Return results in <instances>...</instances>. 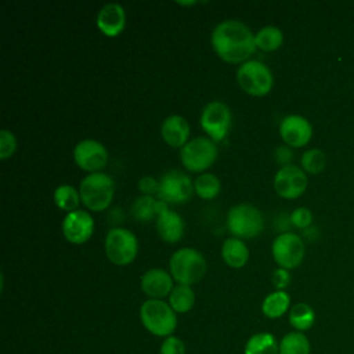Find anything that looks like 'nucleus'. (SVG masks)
<instances>
[{
    "instance_id": "obj_9",
    "label": "nucleus",
    "mask_w": 354,
    "mask_h": 354,
    "mask_svg": "<svg viewBox=\"0 0 354 354\" xmlns=\"http://www.w3.org/2000/svg\"><path fill=\"white\" fill-rule=\"evenodd\" d=\"M194 192L192 180L180 169L167 170L159 180L158 198L166 203L180 205L188 202Z\"/></svg>"
},
{
    "instance_id": "obj_32",
    "label": "nucleus",
    "mask_w": 354,
    "mask_h": 354,
    "mask_svg": "<svg viewBox=\"0 0 354 354\" xmlns=\"http://www.w3.org/2000/svg\"><path fill=\"white\" fill-rule=\"evenodd\" d=\"M290 224L295 225L296 228H300V230H307L311 223H313V213L310 209L301 206V207H296L290 216Z\"/></svg>"
},
{
    "instance_id": "obj_18",
    "label": "nucleus",
    "mask_w": 354,
    "mask_h": 354,
    "mask_svg": "<svg viewBox=\"0 0 354 354\" xmlns=\"http://www.w3.org/2000/svg\"><path fill=\"white\" fill-rule=\"evenodd\" d=\"M160 134L165 142L170 147L183 148L189 141V124L185 118L180 115H170L163 120Z\"/></svg>"
},
{
    "instance_id": "obj_10",
    "label": "nucleus",
    "mask_w": 354,
    "mask_h": 354,
    "mask_svg": "<svg viewBox=\"0 0 354 354\" xmlns=\"http://www.w3.org/2000/svg\"><path fill=\"white\" fill-rule=\"evenodd\" d=\"M231 111L221 101H212L205 105L201 113V127L214 142L223 141L231 129Z\"/></svg>"
},
{
    "instance_id": "obj_22",
    "label": "nucleus",
    "mask_w": 354,
    "mask_h": 354,
    "mask_svg": "<svg viewBox=\"0 0 354 354\" xmlns=\"http://www.w3.org/2000/svg\"><path fill=\"white\" fill-rule=\"evenodd\" d=\"M315 322V313L307 303H296L289 310V324L297 330H308Z\"/></svg>"
},
{
    "instance_id": "obj_14",
    "label": "nucleus",
    "mask_w": 354,
    "mask_h": 354,
    "mask_svg": "<svg viewBox=\"0 0 354 354\" xmlns=\"http://www.w3.org/2000/svg\"><path fill=\"white\" fill-rule=\"evenodd\" d=\"M94 232L93 216L86 210H73L66 213L62 220V234L68 242L82 245L87 242Z\"/></svg>"
},
{
    "instance_id": "obj_24",
    "label": "nucleus",
    "mask_w": 354,
    "mask_h": 354,
    "mask_svg": "<svg viewBox=\"0 0 354 354\" xmlns=\"http://www.w3.org/2000/svg\"><path fill=\"white\" fill-rule=\"evenodd\" d=\"M256 47L263 51H274L283 43V33L279 28L268 25L259 29L254 35Z\"/></svg>"
},
{
    "instance_id": "obj_34",
    "label": "nucleus",
    "mask_w": 354,
    "mask_h": 354,
    "mask_svg": "<svg viewBox=\"0 0 354 354\" xmlns=\"http://www.w3.org/2000/svg\"><path fill=\"white\" fill-rule=\"evenodd\" d=\"M138 189L142 195H147V196H152L153 194L158 195L159 181L155 180L152 176H144L138 180Z\"/></svg>"
},
{
    "instance_id": "obj_11",
    "label": "nucleus",
    "mask_w": 354,
    "mask_h": 354,
    "mask_svg": "<svg viewBox=\"0 0 354 354\" xmlns=\"http://www.w3.org/2000/svg\"><path fill=\"white\" fill-rule=\"evenodd\" d=\"M304 243L297 234L282 232L275 236L271 253L275 263L286 270L299 267L304 259Z\"/></svg>"
},
{
    "instance_id": "obj_26",
    "label": "nucleus",
    "mask_w": 354,
    "mask_h": 354,
    "mask_svg": "<svg viewBox=\"0 0 354 354\" xmlns=\"http://www.w3.org/2000/svg\"><path fill=\"white\" fill-rule=\"evenodd\" d=\"M195 293L189 285H177L169 295V304L176 313H187L194 307Z\"/></svg>"
},
{
    "instance_id": "obj_31",
    "label": "nucleus",
    "mask_w": 354,
    "mask_h": 354,
    "mask_svg": "<svg viewBox=\"0 0 354 354\" xmlns=\"http://www.w3.org/2000/svg\"><path fill=\"white\" fill-rule=\"evenodd\" d=\"M17 149V138L12 131L7 129L0 130V159L6 160L12 156Z\"/></svg>"
},
{
    "instance_id": "obj_2",
    "label": "nucleus",
    "mask_w": 354,
    "mask_h": 354,
    "mask_svg": "<svg viewBox=\"0 0 354 354\" xmlns=\"http://www.w3.org/2000/svg\"><path fill=\"white\" fill-rule=\"evenodd\" d=\"M169 267L170 275L180 285L199 282L207 270L203 254L194 248H181L176 250L169 260Z\"/></svg>"
},
{
    "instance_id": "obj_30",
    "label": "nucleus",
    "mask_w": 354,
    "mask_h": 354,
    "mask_svg": "<svg viewBox=\"0 0 354 354\" xmlns=\"http://www.w3.org/2000/svg\"><path fill=\"white\" fill-rule=\"evenodd\" d=\"M301 169L310 174L321 173L326 166V155L324 151L313 148L306 151L300 159Z\"/></svg>"
},
{
    "instance_id": "obj_27",
    "label": "nucleus",
    "mask_w": 354,
    "mask_h": 354,
    "mask_svg": "<svg viewBox=\"0 0 354 354\" xmlns=\"http://www.w3.org/2000/svg\"><path fill=\"white\" fill-rule=\"evenodd\" d=\"M194 189L199 198H202L205 201H210L220 194L221 183L216 174L202 173L195 178Z\"/></svg>"
},
{
    "instance_id": "obj_20",
    "label": "nucleus",
    "mask_w": 354,
    "mask_h": 354,
    "mask_svg": "<svg viewBox=\"0 0 354 354\" xmlns=\"http://www.w3.org/2000/svg\"><path fill=\"white\" fill-rule=\"evenodd\" d=\"M221 257L228 267L242 268L249 260V249L242 239L231 236L221 245Z\"/></svg>"
},
{
    "instance_id": "obj_17",
    "label": "nucleus",
    "mask_w": 354,
    "mask_h": 354,
    "mask_svg": "<svg viewBox=\"0 0 354 354\" xmlns=\"http://www.w3.org/2000/svg\"><path fill=\"white\" fill-rule=\"evenodd\" d=\"M173 277L162 268H151L141 277V289L151 299H162L173 290Z\"/></svg>"
},
{
    "instance_id": "obj_5",
    "label": "nucleus",
    "mask_w": 354,
    "mask_h": 354,
    "mask_svg": "<svg viewBox=\"0 0 354 354\" xmlns=\"http://www.w3.org/2000/svg\"><path fill=\"white\" fill-rule=\"evenodd\" d=\"M142 325L156 336H169L177 326L176 311L159 299H149L140 307Z\"/></svg>"
},
{
    "instance_id": "obj_21",
    "label": "nucleus",
    "mask_w": 354,
    "mask_h": 354,
    "mask_svg": "<svg viewBox=\"0 0 354 354\" xmlns=\"http://www.w3.org/2000/svg\"><path fill=\"white\" fill-rule=\"evenodd\" d=\"M290 306V297L285 290H275L266 296L261 304V311L268 318L282 317Z\"/></svg>"
},
{
    "instance_id": "obj_35",
    "label": "nucleus",
    "mask_w": 354,
    "mask_h": 354,
    "mask_svg": "<svg viewBox=\"0 0 354 354\" xmlns=\"http://www.w3.org/2000/svg\"><path fill=\"white\" fill-rule=\"evenodd\" d=\"M272 285L278 289V290H283L289 283H290V274L289 270L278 267L277 270H274L272 277H271Z\"/></svg>"
},
{
    "instance_id": "obj_8",
    "label": "nucleus",
    "mask_w": 354,
    "mask_h": 354,
    "mask_svg": "<svg viewBox=\"0 0 354 354\" xmlns=\"http://www.w3.org/2000/svg\"><path fill=\"white\" fill-rule=\"evenodd\" d=\"M217 145L209 137H196L189 140L180 151L183 166L192 173H202L217 159Z\"/></svg>"
},
{
    "instance_id": "obj_4",
    "label": "nucleus",
    "mask_w": 354,
    "mask_h": 354,
    "mask_svg": "<svg viewBox=\"0 0 354 354\" xmlns=\"http://www.w3.org/2000/svg\"><path fill=\"white\" fill-rule=\"evenodd\" d=\"M225 224L232 236L239 239L256 238L264 230V218L261 212L250 203H239L232 206L227 213Z\"/></svg>"
},
{
    "instance_id": "obj_25",
    "label": "nucleus",
    "mask_w": 354,
    "mask_h": 354,
    "mask_svg": "<svg viewBox=\"0 0 354 354\" xmlns=\"http://www.w3.org/2000/svg\"><path fill=\"white\" fill-rule=\"evenodd\" d=\"M80 199V192L71 184H62L54 191V203L66 213L77 210Z\"/></svg>"
},
{
    "instance_id": "obj_1",
    "label": "nucleus",
    "mask_w": 354,
    "mask_h": 354,
    "mask_svg": "<svg viewBox=\"0 0 354 354\" xmlns=\"http://www.w3.org/2000/svg\"><path fill=\"white\" fill-rule=\"evenodd\" d=\"M217 55L231 64H243L254 53V35L248 25L238 19H225L217 24L210 36Z\"/></svg>"
},
{
    "instance_id": "obj_13",
    "label": "nucleus",
    "mask_w": 354,
    "mask_h": 354,
    "mask_svg": "<svg viewBox=\"0 0 354 354\" xmlns=\"http://www.w3.org/2000/svg\"><path fill=\"white\" fill-rule=\"evenodd\" d=\"M308 180L306 171L295 165L282 166L274 176V189L283 199H296L307 188Z\"/></svg>"
},
{
    "instance_id": "obj_16",
    "label": "nucleus",
    "mask_w": 354,
    "mask_h": 354,
    "mask_svg": "<svg viewBox=\"0 0 354 354\" xmlns=\"http://www.w3.org/2000/svg\"><path fill=\"white\" fill-rule=\"evenodd\" d=\"M97 28L108 37H115L122 33L126 25L124 8L118 3L105 4L97 14Z\"/></svg>"
},
{
    "instance_id": "obj_33",
    "label": "nucleus",
    "mask_w": 354,
    "mask_h": 354,
    "mask_svg": "<svg viewBox=\"0 0 354 354\" xmlns=\"http://www.w3.org/2000/svg\"><path fill=\"white\" fill-rule=\"evenodd\" d=\"M160 354H185V346L178 337L169 336L160 346Z\"/></svg>"
},
{
    "instance_id": "obj_6",
    "label": "nucleus",
    "mask_w": 354,
    "mask_h": 354,
    "mask_svg": "<svg viewBox=\"0 0 354 354\" xmlns=\"http://www.w3.org/2000/svg\"><path fill=\"white\" fill-rule=\"evenodd\" d=\"M236 80L243 91L256 97L268 94L274 84L271 69L257 59H249L241 64L236 71Z\"/></svg>"
},
{
    "instance_id": "obj_15",
    "label": "nucleus",
    "mask_w": 354,
    "mask_h": 354,
    "mask_svg": "<svg viewBox=\"0 0 354 354\" xmlns=\"http://www.w3.org/2000/svg\"><path fill=\"white\" fill-rule=\"evenodd\" d=\"M279 134L288 147L300 148L310 142L313 126L304 116L288 115L279 123Z\"/></svg>"
},
{
    "instance_id": "obj_7",
    "label": "nucleus",
    "mask_w": 354,
    "mask_h": 354,
    "mask_svg": "<svg viewBox=\"0 0 354 354\" xmlns=\"http://www.w3.org/2000/svg\"><path fill=\"white\" fill-rule=\"evenodd\" d=\"M104 249L111 263L116 266H127L138 253V241L130 230L115 227L108 231Z\"/></svg>"
},
{
    "instance_id": "obj_3",
    "label": "nucleus",
    "mask_w": 354,
    "mask_h": 354,
    "mask_svg": "<svg viewBox=\"0 0 354 354\" xmlns=\"http://www.w3.org/2000/svg\"><path fill=\"white\" fill-rule=\"evenodd\" d=\"M83 205L93 212L108 209L115 194V181L106 173H93L86 176L79 185Z\"/></svg>"
},
{
    "instance_id": "obj_29",
    "label": "nucleus",
    "mask_w": 354,
    "mask_h": 354,
    "mask_svg": "<svg viewBox=\"0 0 354 354\" xmlns=\"http://www.w3.org/2000/svg\"><path fill=\"white\" fill-rule=\"evenodd\" d=\"M158 201L153 196L141 195L138 196L133 205H131V213L136 220L138 221H151L152 218L156 220L158 217V209H156Z\"/></svg>"
},
{
    "instance_id": "obj_36",
    "label": "nucleus",
    "mask_w": 354,
    "mask_h": 354,
    "mask_svg": "<svg viewBox=\"0 0 354 354\" xmlns=\"http://www.w3.org/2000/svg\"><path fill=\"white\" fill-rule=\"evenodd\" d=\"M275 155V160L282 166H288V165H292L290 160L293 159V153L290 151V148L288 145H283V147H278L274 152Z\"/></svg>"
},
{
    "instance_id": "obj_28",
    "label": "nucleus",
    "mask_w": 354,
    "mask_h": 354,
    "mask_svg": "<svg viewBox=\"0 0 354 354\" xmlns=\"http://www.w3.org/2000/svg\"><path fill=\"white\" fill-rule=\"evenodd\" d=\"M310 340L301 332H289L279 343V354H310Z\"/></svg>"
},
{
    "instance_id": "obj_19",
    "label": "nucleus",
    "mask_w": 354,
    "mask_h": 354,
    "mask_svg": "<svg viewBox=\"0 0 354 354\" xmlns=\"http://www.w3.org/2000/svg\"><path fill=\"white\" fill-rule=\"evenodd\" d=\"M156 231L162 241L167 243H174L178 242L185 231V224L183 217L173 212V210H163L158 217H156Z\"/></svg>"
},
{
    "instance_id": "obj_12",
    "label": "nucleus",
    "mask_w": 354,
    "mask_h": 354,
    "mask_svg": "<svg viewBox=\"0 0 354 354\" xmlns=\"http://www.w3.org/2000/svg\"><path fill=\"white\" fill-rule=\"evenodd\" d=\"M73 160L88 174L100 173L108 163V151L102 142L93 138H86L75 145Z\"/></svg>"
},
{
    "instance_id": "obj_23",
    "label": "nucleus",
    "mask_w": 354,
    "mask_h": 354,
    "mask_svg": "<svg viewBox=\"0 0 354 354\" xmlns=\"http://www.w3.org/2000/svg\"><path fill=\"white\" fill-rule=\"evenodd\" d=\"M245 354H279V344L271 333H256L248 340Z\"/></svg>"
}]
</instances>
